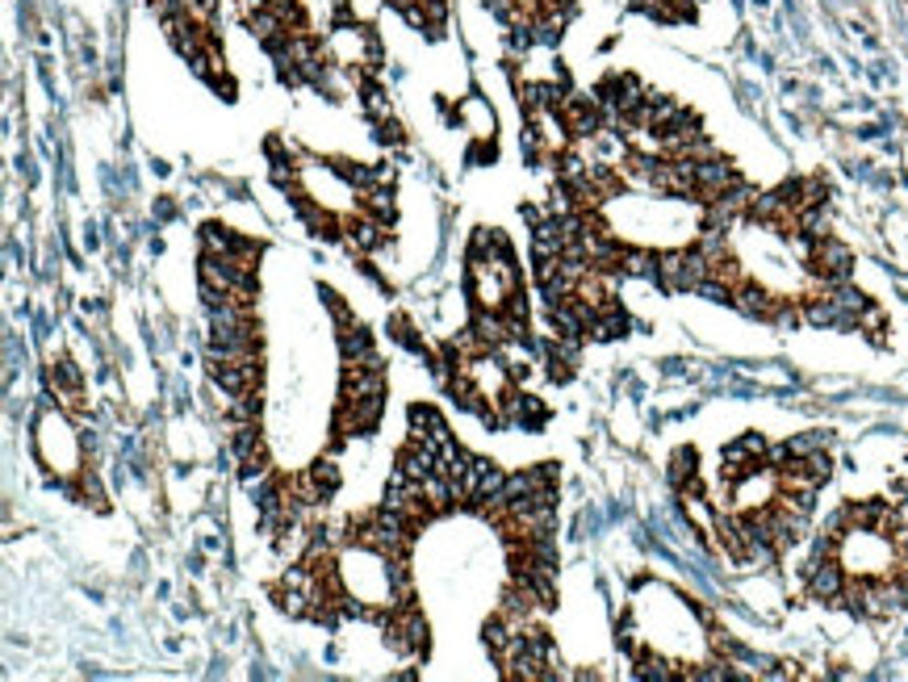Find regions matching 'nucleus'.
Here are the masks:
<instances>
[{
  "label": "nucleus",
  "mask_w": 908,
  "mask_h": 682,
  "mask_svg": "<svg viewBox=\"0 0 908 682\" xmlns=\"http://www.w3.org/2000/svg\"><path fill=\"white\" fill-rule=\"evenodd\" d=\"M34 444H38V456L47 461V469L59 482H76L84 474V448H80V435L68 427L63 415H42L38 432H34Z\"/></svg>",
  "instance_id": "1"
},
{
  "label": "nucleus",
  "mask_w": 908,
  "mask_h": 682,
  "mask_svg": "<svg viewBox=\"0 0 908 682\" xmlns=\"http://www.w3.org/2000/svg\"><path fill=\"white\" fill-rule=\"evenodd\" d=\"M804 582H808L812 599H820V603H841L849 574L838 557H812L808 570H804Z\"/></svg>",
  "instance_id": "2"
},
{
  "label": "nucleus",
  "mask_w": 908,
  "mask_h": 682,
  "mask_svg": "<svg viewBox=\"0 0 908 682\" xmlns=\"http://www.w3.org/2000/svg\"><path fill=\"white\" fill-rule=\"evenodd\" d=\"M741 176L737 168H732L729 159L721 155H708V159H695V197L703 201V206H711L716 197H724L729 188H737Z\"/></svg>",
  "instance_id": "3"
},
{
  "label": "nucleus",
  "mask_w": 908,
  "mask_h": 682,
  "mask_svg": "<svg viewBox=\"0 0 908 682\" xmlns=\"http://www.w3.org/2000/svg\"><path fill=\"white\" fill-rule=\"evenodd\" d=\"M808 264H812V277L825 281V285H841V281H849V248L846 243H838L833 235L817 239Z\"/></svg>",
  "instance_id": "4"
},
{
  "label": "nucleus",
  "mask_w": 908,
  "mask_h": 682,
  "mask_svg": "<svg viewBox=\"0 0 908 682\" xmlns=\"http://www.w3.org/2000/svg\"><path fill=\"white\" fill-rule=\"evenodd\" d=\"M783 302H787V297L766 293V289H762V285H753V281H741V285H737V293H732V306H737L741 314H750V318H766V323H774V318H779Z\"/></svg>",
  "instance_id": "5"
},
{
  "label": "nucleus",
  "mask_w": 908,
  "mask_h": 682,
  "mask_svg": "<svg viewBox=\"0 0 908 682\" xmlns=\"http://www.w3.org/2000/svg\"><path fill=\"white\" fill-rule=\"evenodd\" d=\"M670 482L678 485H687V482H695V453L691 448H682V453H674V461H670Z\"/></svg>",
  "instance_id": "6"
},
{
  "label": "nucleus",
  "mask_w": 908,
  "mask_h": 682,
  "mask_svg": "<svg viewBox=\"0 0 908 682\" xmlns=\"http://www.w3.org/2000/svg\"><path fill=\"white\" fill-rule=\"evenodd\" d=\"M791 456H812V453H825V435H796L787 440Z\"/></svg>",
  "instance_id": "7"
}]
</instances>
